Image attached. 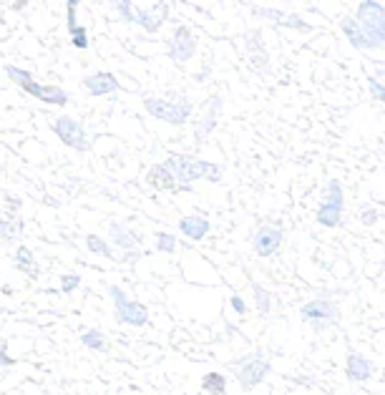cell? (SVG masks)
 Listing matches in <instances>:
<instances>
[{
    "mask_svg": "<svg viewBox=\"0 0 385 395\" xmlns=\"http://www.w3.org/2000/svg\"><path fill=\"white\" fill-rule=\"evenodd\" d=\"M81 285V275H76V272H68V275H60V292L71 294L73 290H79Z\"/></svg>",
    "mask_w": 385,
    "mask_h": 395,
    "instance_id": "f546056e",
    "label": "cell"
},
{
    "mask_svg": "<svg viewBox=\"0 0 385 395\" xmlns=\"http://www.w3.org/2000/svg\"><path fill=\"white\" fill-rule=\"evenodd\" d=\"M109 240H111V245H116L119 250H124V259H129V254H131V259L138 257L141 237H138V232H133L129 224L119 222V219H111L109 222Z\"/></svg>",
    "mask_w": 385,
    "mask_h": 395,
    "instance_id": "4fadbf2b",
    "label": "cell"
},
{
    "mask_svg": "<svg viewBox=\"0 0 385 395\" xmlns=\"http://www.w3.org/2000/svg\"><path fill=\"white\" fill-rule=\"evenodd\" d=\"M202 390L209 395H224L227 393V377L222 373H207L202 377Z\"/></svg>",
    "mask_w": 385,
    "mask_h": 395,
    "instance_id": "603a6c76",
    "label": "cell"
},
{
    "mask_svg": "<svg viewBox=\"0 0 385 395\" xmlns=\"http://www.w3.org/2000/svg\"><path fill=\"white\" fill-rule=\"evenodd\" d=\"M343 209H345V192L343 184L337 179L325 181V197L318 204V212H315V219L318 224L327 229H337L343 224Z\"/></svg>",
    "mask_w": 385,
    "mask_h": 395,
    "instance_id": "8992f818",
    "label": "cell"
},
{
    "mask_svg": "<svg viewBox=\"0 0 385 395\" xmlns=\"http://www.w3.org/2000/svg\"><path fill=\"white\" fill-rule=\"evenodd\" d=\"M209 229H211L209 219L202 214H189L179 219V232L192 242H202L207 234H209Z\"/></svg>",
    "mask_w": 385,
    "mask_h": 395,
    "instance_id": "e0dca14e",
    "label": "cell"
},
{
    "mask_svg": "<svg viewBox=\"0 0 385 395\" xmlns=\"http://www.w3.org/2000/svg\"><path fill=\"white\" fill-rule=\"evenodd\" d=\"M252 15H257V18H267L270 23L280 25L285 20V15H287V13L280 11V8H259V6H254L252 8Z\"/></svg>",
    "mask_w": 385,
    "mask_h": 395,
    "instance_id": "4316f807",
    "label": "cell"
},
{
    "mask_svg": "<svg viewBox=\"0 0 385 395\" xmlns=\"http://www.w3.org/2000/svg\"><path fill=\"white\" fill-rule=\"evenodd\" d=\"M373 373H375V365L365 355L358 353V350H350L348 360H345V375H348L353 383H365V380L373 377Z\"/></svg>",
    "mask_w": 385,
    "mask_h": 395,
    "instance_id": "2e32d148",
    "label": "cell"
},
{
    "mask_svg": "<svg viewBox=\"0 0 385 395\" xmlns=\"http://www.w3.org/2000/svg\"><path fill=\"white\" fill-rule=\"evenodd\" d=\"M277 28H295V30H310V25L305 23V20L300 18V15H297V13H287V15H285V20L280 25H277Z\"/></svg>",
    "mask_w": 385,
    "mask_h": 395,
    "instance_id": "4dcf8cb0",
    "label": "cell"
},
{
    "mask_svg": "<svg viewBox=\"0 0 385 395\" xmlns=\"http://www.w3.org/2000/svg\"><path fill=\"white\" fill-rule=\"evenodd\" d=\"M81 342H84L89 350H93V353H101L103 347H106V335H103L101 330H89V332L81 335Z\"/></svg>",
    "mask_w": 385,
    "mask_h": 395,
    "instance_id": "d4e9b609",
    "label": "cell"
},
{
    "mask_svg": "<svg viewBox=\"0 0 385 395\" xmlns=\"http://www.w3.org/2000/svg\"><path fill=\"white\" fill-rule=\"evenodd\" d=\"M229 305H232V310L237 312V315H244L247 312V302L240 297V294H232V299H229Z\"/></svg>",
    "mask_w": 385,
    "mask_h": 395,
    "instance_id": "e575fe53",
    "label": "cell"
},
{
    "mask_svg": "<svg viewBox=\"0 0 385 395\" xmlns=\"http://www.w3.org/2000/svg\"><path fill=\"white\" fill-rule=\"evenodd\" d=\"M86 247H89V252H93V254H101V257H109V259H119L111 252V245L103 237H98V234H86Z\"/></svg>",
    "mask_w": 385,
    "mask_h": 395,
    "instance_id": "cb8c5ba5",
    "label": "cell"
},
{
    "mask_svg": "<svg viewBox=\"0 0 385 395\" xmlns=\"http://www.w3.org/2000/svg\"><path fill=\"white\" fill-rule=\"evenodd\" d=\"M154 240H157V252H162V254H171V252H176V247H179V242H176L174 234L162 232V229L154 234Z\"/></svg>",
    "mask_w": 385,
    "mask_h": 395,
    "instance_id": "484cf974",
    "label": "cell"
},
{
    "mask_svg": "<svg viewBox=\"0 0 385 395\" xmlns=\"http://www.w3.org/2000/svg\"><path fill=\"white\" fill-rule=\"evenodd\" d=\"M162 167L174 176V181L179 184V192H194L192 184L197 179H209L211 184L222 181V167L219 164L204 162V159H197V156L189 154H169Z\"/></svg>",
    "mask_w": 385,
    "mask_h": 395,
    "instance_id": "6da1fadb",
    "label": "cell"
},
{
    "mask_svg": "<svg viewBox=\"0 0 385 395\" xmlns=\"http://www.w3.org/2000/svg\"><path fill=\"white\" fill-rule=\"evenodd\" d=\"M81 89H84L89 96H114V93L121 91V84L111 71H98V73L86 76L84 81H81Z\"/></svg>",
    "mask_w": 385,
    "mask_h": 395,
    "instance_id": "5bb4252c",
    "label": "cell"
},
{
    "mask_svg": "<svg viewBox=\"0 0 385 395\" xmlns=\"http://www.w3.org/2000/svg\"><path fill=\"white\" fill-rule=\"evenodd\" d=\"M270 370H272V363L262 353L244 355V358L235 363V377L244 393L254 390L259 383H265V377L270 375Z\"/></svg>",
    "mask_w": 385,
    "mask_h": 395,
    "instance_id": "ba28073f",
    "label": "cell"
},
{
    "mask_svg": "<svg viewBox=\"0 0 385 395\" xmlns=\"http://www.w3.org/2000/svg\"><path fill=\"white\" fill-rule=\"evenodd\" d=\"M146 181H149L151 189L157 192H179V184L174 181V176L162 167V164H154L146 174Z\"/></svg>",
    "mask_w": 385,
    "mask_h": 395,
    "instance_id": "ac0fdd59",
    "label": "cell"
},
{
    "mask_svg": "<svg viewBox=\"0 0 385 395\" xmlns=\"http://www.w3.org/2000/svg\"><path fill=\"white\" fill-rule=\"evenodd\" d=\"M194 56H197V36L192 33L189 25H179L174 30V36H171V43H169V58L184 66Z\"/></svg>",
    "mask_w": 385,
    "mask_h": 395,
    "instance_id": "8fae6325",
    "label": "cell"
},
{
    "mask_svg": "<svg viewBox=\"0 0 385 395\" xmlns=\"http://www.w3.org/2000/svg\"><path fill=\"white\" fill-rule=\"evenodd\" d=\"M355 20L360 25L363 36L367 38L370 48H383L385 46V6L378 0H363L358 6Z\"/></svg>",
    "mask_w": 385,
    "mask_h": 395,
    "instance_id": "7a4b0ae2",
    "label": "cell"
},
{
    "mask_svg": "<svg viewBox=\"0 0 385 395\" xmlns=\"http://www.w3.org/2000/svg\"><path fill=\"white\" fill-rule=\"evenodd\" d=\"M23 229H25V222L20 219L18 214H8L6 212H0V237L3 240H20L23 237Z\"/></svg>",
    "mask_w": 385,
    "mask_h": 395,
    "instance_id": "44dd1931",
    "label": "cell"
},
{
    "mask_svg": "<svg viewBox=\"0 0 385 395\" xmlns=\"http://www.w3.org/2000/svg\"><path fill=\"white\" fill-rule=\"evenodd\" d=\"M0 365H6V368L15 365V358L8 355V342L3 340V337H0Z\"/></svg>",
    "mask_w": 385,
    "mask_h": 395,
    "instance_id": "d6a6232c",
    "label": "cell"
},
{
    "mask_svg": "<svg viewBox=\"0 0 385 395\" xmlns=\"http://www.w3.org/2000/svg\"><path fill=\"white\" fill-rule=\"evenodd\" d=\"M300 318H302V323L310 325L315 332H325L327 328H335V325L340 323L343 312H340V305H337L335 299L315 297L300 307Z\"/></svg>",
    "mask_w": 385,
    "mask_h": 395,
    "instance_id": "277c9868",
    "label": "cell"
},
{
    "mask_svg": "<svg viewBox=\"0 0 385 395\" xmlns=\"http://www.w3.org/2000/svg\"><path fill=\"white\" fill-rule=\"evenodd\" d=\"M367 89H370V96H373L375 101L385 103V84L383 81H378L375 76H367Z\"/></svg>",
    "mask_w": 385,
    "mask_h": 395,
    "instance_id": "1f68e13d",
    "label": "cell"
},
{
    "mask_svg": "<svg viewBox=\"0 0 385 395\" xmlns=\"http://www.w3.org/2000/svg\"><path fill=\"white\" fill-rule=\"evenodd\" d=\"M6 73H8V78H11L13 84L20 86V89H23L25 93H30V96H36L38 101L53 103V106H66V103H68V93L60 89V86H43V84H38L36 78H33V73L25 71V68L8 66Z\"/></svg>",
    "mask_w": 385,
    "mask_h": 395,
    "instance_id": "3957f363",
    "label": "cell"
},
{
    "mask_svg": "<svg viewBox=\"0 0 385 395\" xmlns=\"http://www.w3.org/2000/svg\"><path fill=\"white\" fill-rule=\"evenodd\" d=\"M144 108L146 114L154 116V119L169 121L171 126H184L192 116V101L187 96H176L171 98H159V96H146L144 98Z\"/></svg>",
    "mask_w": 385,
    "mask_h": 395,
    "instance_id": "5b68a950",
    "label": "cell"
},
{
    "mask_svg": "<svg viewBox=\"0 0 385 395\" xmlns=\"http://www.w3.org/2000/svg\"><path fill=\"white\" fill-rule=\"evenodd\" d=\"M68 36H71L73 48H79V51L89 48V30H86L84 25H76V28H71V30H68Z\"/></svg>",
    "mask_w": 385,
    "mask_h": 395,
    "instance_id": "f1b7e54d",
    "label": "cell"
},
{
    "mask_svg": "<svg viewBox=\"0 0 385 395\" xmlns=\"http://www.w3.org/2000/svg\"><path fill=\"white\" fill-rule=\"evenodd\" d=\"M252 285V294H254V305H257V312L262 315V318H267L272 312V294H270V290L267 287H262L259 282H249Z\"/></svg>",
    "mask_w": 385,
    "mask_h": 395,
    "instance_id": "7402d4cb",
    "label": "cell"
},
{
    "mask_svg": "<svg viewBox=\"0 0 385 395\" xmlns=\"http://www.w3.org/2000/svg\"><path fill=\"white\" fill-rule=\"evenodd\" d=\"M285 232L277 224H259L252 237V250L257 257H272L282 247Z\"/></svg>",
    "mask_w": 385,
    "mask_h": 395,
    "instance_id": "7c38bea8",
    "label": "cell"
},
{
    "mask_svg": "<svg viewBox=\"0 0 385 395\" xmlns=\"http://www.w3.org/2000/svg\"><path fill=\"white\" fill-rule=\"evenodd\" d=\"M360 222L365 224V227H370V224H375V222H378V212H375L373 207H363Z\"/></svg>",
    "mask_w": 385,
    "mask_h": 395,
    "instance_id": "836d02e7",
    "label": "cell"
},
{
    "mask_svg": "<svg viewBox=\"0 0 385 395\" xmlns=\"http://www.w3.org/2000/svg\"><path fill=\"white\" fill-rule=\"evenodd\" d=\"M56 136L68 146V149H76V151H89V138H86V129L81 126L79 119H73L68 114H60L58 119H53L51 124Z\"/></svg>",
    "mask_w": 385,
    "mask_h": 395,
    "instance_id": "30bf717a",
    "label": "cell"
},
{
    "mask_svg": "<svg viewBox=\"0 0 385 395\" xmlns=\"http://www.w3.org/2000/svg\"><path fill=\"white\" fill-rule=\"evenodd\" d=\"M111 6H114V11L119 13L126 23H136V6H133L131 0H116Z\"/></svg>",
    "mask_w": 385,
    "mask_h": 395,
    "instance_id": "83f0119b",
    "label": "cell"
},
{
    "mask_svg": "<svg viewBox=\"0 0 385 395\" xmlns=\"http://www.w3.org/2000/svg\"><path fill=\"white\" fill-rule=\"evenodd\" d=\"M340 30H343V36L350 41V46L358 51H373L370 48V43H367V38L363 36L360 25H358V20L353 18V15H345L343 20H340Z\"/></svg>",
    "mask_w": 385,
    "mask_h": 395,
    "instance_id": "d6986e66",
    "label": "cell"
},
{
    "mask_svg": "<svg viewBox=\"0 0 385 395\" xmlns=\"http://www.w3.org/2000/svg\"><path fill=\"white\" fill-rule=\"evenodd\" d=\"M109 297L114 302V312H116V320L121 325H131V328H144L149 325V307L144 302H138V299H131L126 292L116 285L109 287Z\"/></svg>",
    "mask_w": 385,
    "mask_h": 395,
    "instance_id": "52a82bcc",
    "label": "cell"
},
{
    "mask_svg": "<svg viewBox=\"0 0 385 395\" xmlns=\"http://www.w3.org/2000/svg\"><path fill=\"white\" fill-rule=\"evenodd\" d=\"M169 18V3H154V6L136 8V25L146 30V33H157Z\"/></svg>",
    "mask_w": 385,
    "mask_h": 395,
    "instance_id": "9a60e30c",
    "label": "cell"
},
{
    "mask_svg": "<svg viewBox=\"0 0 385 395\" xmlns=\"http://www.w3.org/2000/svg\"><path fill=\"white\" fill-rule=\"evenodd\" d=\"M222 108H224V98L217 96V93H214V96H209L204 103H202L199 119H197V124H194V138H197V144H204L207 138L217 131Z\"/></svg>",
    "mask_w": 385,
    "mask_h": 395,
    "instance_id": "9c48e42d",
    "label": "cell"
},
{
    "mask_svg": "<svg viewBox=\"0 0 385 395\" xmlns=\"http://www.w3.org/2000/svg\"><path fill=\"white\" fill-rule=\"evenodd\" d=\"M15 267H18L23 275H28L30 280H38L41 277V264L36 262V254L28 247H18L15 250Z\"/></svg>",
    "mask_w": 385,
    "mask_h": 395,
    "instance_id": "ffe728a7",
    "label": "cell"
},
{
    "mask_svg": "<svg viewBox=\"0 0 385 395\" xmlns=\"http://www.w3.org/2000/svg\"><path fill=\"white\" fill-rule=\"evenodd\" d=\"M0 91H3V89H0Z\"/></svg>",
    "mask_w": 385,
    "mask_h": 395,
    "instance_id": "d590c367",
    "label": "cell"
}]
</instances>
